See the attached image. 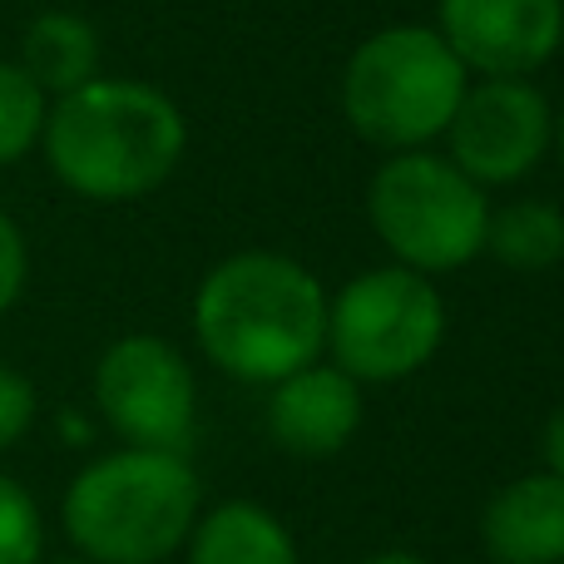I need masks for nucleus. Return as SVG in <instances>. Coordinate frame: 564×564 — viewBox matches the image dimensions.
I'll list each match as a JSON object with an SVG mask.
<instances>
[{
	"label": "nucleus",
	"mask_w": 564,
	"mask_h": 564,
	"mask_svg": "<svg viewBox=\"0 0 564 564\" xmlns=\"http://www.w3.org/2000/svg\"><path fill=\"white\" fill-rule=\"evenodd\" d=\"M40 144L69 194L129 204L154 194L178 169L188 124L164 89L139 79H89L50 105Z\"/></svg>",
	"instance_id": "f257e3e1"
},
{
	"label": "nucleus",
	"mask_w": 564,
	"mask_h": 564,
	"mask_svg": "<svg viewBox=\"0 0 564 564\" xmlns=\"http://www.w3.org/2000/svg\"><path fill=\"white\" fill-rule=\"evenodd\" d=\"M194 332L228 377L278 387L327 347V292L297 258L238 253L204 278Z\"/></svg>",
	"instance_id": "f03ea898"
},
{
	"label": "nucleus",
	"mask_w": 564,
	"mask_h": 564,
	"mask_svg": "<svg viewBox=\"0 0 564 564\" xmlns=\"http://www.w3.org/2000/svg\"><path fill=\"white\" fill-rule=\"evenodd\" d=\"M198 476L169 451H119L79 470L65 530L95 564H159L194 530Z\"/></svg>",
	"instance_id": "7ed1b4c3"
},
{
	"label": "nucleus",
	"mask_w": 564,
	"mask_h": 564,
	"mask_svg": "<svg viewBox=\"0 0 564 564\" xmlns=\"http://www.w3.org/2000/svg\"><path fill=\"white\" fill-rule=\"evenodd\" d=\"M470 75L426 25H387L367 35L341 75V109L367 144L406 154L446 134Z\"/></svg>",
	"instance_id": "20e7f679"
},
{
	"label": "nucleus",
	"mask_w": 564,
	"mask_h": 564,
	"mask_svg": "<svg viewBox=\"0 0 564 564\" xmlns=\"http://www.w3.org/2000/svg\"><path fill=\"white\" fill-rule=\"evenodd\" d=\"M367 214L381 243L411 273H456L486 253L490 198L451 159L406 149L377 169L367 188Z\"/></svg>",
	"instance_id": "39448f33"
},
{
	"label": "nucleus",
	"mask_w": 564,
	"mask_h": 564,
	"mask_svg": "<svg viewBox=\"0 0 564 564\" xmlns=\"http://www.w3.org/2000/svg\"><path fill=\"white\" fill-rule=\"evenodd\" d=\"M446 332V307L426 273L371 268L327 302V347L351 381H401L426 367Z\"/></svg>",
	"instance_id": "423d86ee"
},
{
	"label": "nucleus",
	"mask_w": 564,
	"mask_h": 564,
	"mask_svg": "<svg viewBox=\"0 0 564 564\" xmlns=\"http://www.w3.org/2000/svg\"><path fill=\"white\" fill-rule=\"evenodd\" d=\"M95 397L129 451L184 456L194 441V371L164 337H124L99 357Z\"/></svg>",
	"instance_id": "0eeeda50"
},
{
	"label": "nucleus",
	"mask_w": 564,
	"mask_h": 564,
	"mask_svg": "<svg viewBox=\"0 0 564 564\" xmlns=\"http://www.w3.org/2000/svg\"><path fill=\"white\" fill-rule=\"evenodd\" d=\"M451 164L470 184H520L555 139V115L530 79H480L466 85L446 124Z\"/></svg>",
	"instance_id": "6e6552de"
},
{
	"label": "nucleus",
	"mask_w": 564,
	"mask_h": 564,
	"mask_svg": "<svg viewBox=\"0 0 564 564\" xmlns=\"http://www.w3.org/2000/svg\"><path fill=\"white\" fill-rule=\"evenodd\" d=\"M436 35L466 75L525 79L564 40V0H441Z\"/></svg>",
	"instance_id": "1a4fd4ad"
},
{
	"label": "nucleus",
	"mask_w": 564,
	"mask_h": 564,
	"mask_svg": "<svg viewBox=\"0 0 564 564\" xmlns=\"http://www.w3.org/2000/svg\"><path fill=\"white\" fill-rule=\"evenodd\" d=\"M361 421V391L341 367H302L278 381L268 401V426L292 456H337Z\"/></svg>",
	"instance_id": "9d476101"
},
{
	"label": "nucleus",
	"mask_w": 564,
	"mask_h": 564,
	"mask_svg": "<svg viewBox=\"0 0 564 564\" xmlns=\"http://www.w3.org/2000/svg\"><path fill=\"white\" fill-rule=\"evenodd\" d=\"M486 550L500 564L564 560V480L525 476L486 506Z\"/></svg>",
	"instance_id": "9b49d317"
},
{
	"label": "nucleus",
	"mask_w": 564,
	"mask_h": 564,
	"mask_svg": "<svg viewBox=\"0 0 564 564\" xmlns=\"http://www.w3.org/2000/svg\"><path fill=\"white\" fill-rule=\"evenodd\" d=\"M20 69L55 99L89 85V79H99L95 25L69 15V10H45V15H35L25 30V45H20Z\"/></svg>",
	"instance_id": "f8f14e48"
},
{
	"label": "nucleus",
	"mask_w": 564,
	"mask_h": 564,
	"mask_svg": "<svg viewBox=\"0 0 564 564\" xmlns=\"http://www.w3.org/2000/svg\"><path fill=\"white\" fill-rule=\"evenodd\" d=\"M188 564H297L288 530L258 506H224L194 530Z\"/></svg>",
	"instance_id": "ddd939ff"
},
{
	"label": "nucleus",
	"mask_w": 564,
	"mask_h": 564,
	"mask_svg": "<svg viewBox=\"0 0 564 564\" xmlns=\"http://www.w3.org/2000/svg\"><path fill=\"white\" fill-rule=\"evenodd\" d=\"M486 248L516 273H545L564 258V214L545 198H516L490 214Z\"/></svg>",
	"instance_id": "4468645a"
},
{
	"label": "nucleus",
	"mask_w": 564,
	"mask_h": 564,
	"mask_svg": "<svg viewBox=\"0 0 564 564\" xmlns=\"http://www.w3.org/2000/svg\"><path fill=\"white\" fill-rule=\"evenodd\" d=\"M45 115H50L45 89H40L20 65H6V59H0V169L20 164V159L40 144Z\"/></svg>",
	"instance_id": "2eb2a0df"
},
{
	"label": "nucleus",
	"mask_w": 564,
	"mask_h": 564,
	"mask_svg": "<svg viewBox=\"0 0 564 564\" xmlns=\"http://www.w3.org/2000/svg\"><path fill=\"white\" fill-rule=\"evenodd\" d=\"M40 560V510L15 480L0 476V564Z\"/></svg>",
	"instance_id": "dca6fc26"
},
{
	"label": "nucleus",
	"mask_w": 564,
	"mask_h": 564,
	"mask_svg": "<svg viewBox=\"0 0 564 564\" xmlns=\"http://www.w3.org/2000/svg\"><path fill=\"white\" fill-rule=\"evenodd\" d=\"M30 421H35V391L20 371L0 367V451L15 446L30 431Z\"/></svg>",
	"instance_id": "f3484780"
},
{
	"label": "nucleus",
	"mask_w": 564,
	"mask_h": 564,
	"mask_svg": "<svg viewBox=\"0 0 564 564\" xmlns=\"http://www.w3.org/2000/svg\"><path fill=\"white\" fill-rule=\"evenodd\" d=\"M20 288H25V238L10 224V214H0V312H10Z\"/></svg>",
	"instance_id": "a211bd4d"
},
{
	"label": "nucleus",
	"mask_w": 564,
	"mask_h": 564,
	"mask_svg": "<svg viewBox=\"0 0 564 564\" xmlns=\"http://www.w3.org/2000/svg\"><path fill=\"white\" fill-rule=\"evenodd\" d=\"M545 460H550V470L564 480V406L550 416V426H545Z\"/></svg>",
	"instance_id": "6ab92c4d"
},
{
	"label": "nucleus",
	"mask_w": 564,
	"mask_h": 564,
	"mask_svg": "<svg viewBox=\"0 0 564 564\" xmlns=\"http://www.w3.org/2000/svg\"><path fill=\"white\" fill-rule=\"evenodd\" d=\"M550 144H555V154H560V164H564V109L555 115V139H550Z\"/></svg>",
	"instance_id": "aec40b11"
},
{
	"label": "nucleus",
	"mask_w": 564,
	"mask_h": 564,
	"mask_svg": "<svg viewBox=\"0 0 564 564\" xmlns=\"http://www.w3.org/2000/svg\"><path fill=\"white\" fill-rule=\"evenodd\" d=\"M367 564H421V560H411V555H377V560H367Z\"/></svg>",
	"instance_id": "412c9836"
},
{
	"label": "nucleus",
	"mask_w": 564,
	"mask_h": 564,
	"mask_svg": "<svg viewBox=\"0 0 564 564\" xmlns=\"http://www.w3.org/2000/svg\"><path fill=\"white\" fill-rule=\"evenodd\" d=\"M59 564H89V560H59Z\"/></svg>",
	"instance_id": "4be33fe9"
}]
</instances>
